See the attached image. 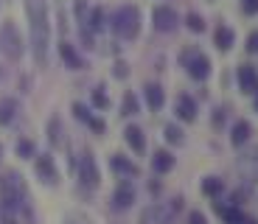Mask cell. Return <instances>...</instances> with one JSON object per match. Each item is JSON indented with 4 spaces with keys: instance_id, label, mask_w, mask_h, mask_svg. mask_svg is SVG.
<instances>
[{
    "instance_id": "6da1fadb",
    "label": "cell",
    "mask_w": 258,
    "mask_h": 224,
    "mask_svg": "<svg viewBox=\"0 0 258 224\" xmlns=\"http://www.w3.org/2000/svg\"><path fill=\"white\" fill-rule=\"evenodd\" d=\"M23 3H26L34 62H37V67H45L48 48H51V12H48V0H23Z\"/></svg>"
},
{
    "instance_id": "7a4b0ae2",
    "label": "cell",
    "mask_w": 258,
    "mask_h": 224,
    "mask_svg": "<svg viewBox=\"0 0 258 224\" xmlns=\"http://www.w3.org/2000/svg\"><path fill=\"white\" fill-rule=\"evenodd\" d=\"M0 207L20 213V218H26V224H37L34 210H31V199H28L26 179L20 177L17 171H6L0 177Z\"/></svg>"
},
{
    "instance_id": "3957f363",
    "label": "cell",
    "mask_w": 258,
    "mask_h": 224,
    "mask_svg": "<svg viewBox=\"0 0 258 224\" xmlns=\"http://www.w3.org/2000/svg\"><path fill=\"white\" fill-rule=\"evenodd\" d=\"M107 28H110L118 39H126V42L138 39V34H141V9L138 6L115 9V12L107 17Z\"/></svg>"
},
{
    "instance_id": "277c9868",
    "label": "cell",
    "mask_w": 258,
    "mask_h": 224,
    "mask_svg": "<svg viewBox=\"0 0 258 224\" xmlns=\"http://www.w3.org/2000/svg\"><path fill=\"white\" fill-rule=\"evenodd\" d=\"M0 53L12 62L23 59V53H26V42L20 37V28L14 26V20H3V26H0Z\"/></svg>"
},
{
    "instance_id": "5b68a950",
    "label": "cell",
    "mask_w": 258,
    "mask_h": 224,
    "mask_svg": "<svg viewBox=\"0 0 258 224\" xmlns=\"http://www.w3.org/2000/svg\"><path fill=\"white\" fill-rule=\"evenodd\" d=\"M180 62H182L185 73L194 79V82H208V79H211V67H213V64H211V59H208L200 48H185V51L180 53Z\"/></svg>"
},
{
    "instance_id": "8992f818",
    "label": "cell",
    "mask_w": 258,
    "mask_h": 224,
    "mask_svg": "<svg viewBox=\"0 0 258 224\" xmlns=\"http://www.w3.org/2000/svg\"><path fill=\"white\" fill-rule=\"evenodd\" d=\"M76 177H79V185L87 188V191H96L101 185V171H98V163L93 157V152H82L76 163Z\"/></svg>"
},
{
    "instance_id": "52a82bcc",
    "label": "cell",
    "mask_w": 258,
    "mask_h": 224,
    "mask_svg": "<svg viewBox=\"0 0 258 224\" xmlns=\"http://www.w3.org/2000/svg\"><path fill=\"white\" fill-rule=\"evenodd\" d=\"M34 174H37V179L42 185L56 188L59 185V168H56L53 154H34Z\"/></svg>"
},
{
    "instance_id": "ba28073f",
    "label": "cell",
    "mask_w": 258,
    "mask_h": 224,
    "mask_svg": "<svg viewBox=\"0 0 258 224\" xmlns=\"http://www.w3.org/2000/svg\"><path fill=\"white\" fill-rule=\"evenodd\" d=\"M152 26H155V31H160V34H171V31H177V26H180V14H177V9H171V6H155L152 9Z\"/></svg>"
},
{
    "instance_id": "9c48e42d",
    "label": "cell",
    "mask_w": 258,
    "mask_h": 224,
    "mask_svg": "<svg viewBox=\"0 0 258 224\" xmlns=\"http://www.w3.org/2000/svg\"><path fill=\"white\" fill-rule=\"evenodd\" d=\"M135 185L129 182L126 177L121 179V185L112 191V199H110V205H112V210H118V213H123V210H129V207L135 205Z\"/></svg>"
},
{
    "instance_id": "30bf717a",
    "label": "cell",
    "mask_w": 258,
    "mask_h": 224,
    "mask_svg": "<svg viewBox=\"0 0 258 224\" xmlns=\"http://www.w3.org/2000/svg\"><path fill=\"white\" fill-rule=\"evenodd\" d=\"M56 51H59V59H62V64L68 70H84V67H87V59H84L82 53L76 51V45L68 42V39H62V42L56 45Z\"/></svg>"
},
{
    "instance_id": "8fae6325",
    "label": "cell",
    "mask_w": 258,
    "mask_h": 224,
    "mask_svg": "<svg viewBox=\"0 0 258 224\" xmlns=\"http://www.w3.org/2000/svg\"><path fill=\"white\" fill-rule=\"evenodd\" d=\"M236 84L244 96H255L258 93V70L252 64H239L236 67Z\"/></svg>"
},
{
    "instance_id": "7c38bea8",
    "label": "cell",
    "mask_w": 258,
    "mask_h": 224,
    "mask_svg": "<svg viewBox=\"0 0 258 224\" xmlns=\"http://www.w3.org/2000/svg\"><path fill=\"white\" fill-rule=\"evenodd\" d=\"M171 216H174V213L168 210V205L155 202V205H149L146 210L141 213V224H171Z\"/></svg>"
},
{
    "instance_id": "4fadbf2b",
    "label": "cell",
    "mask_w": 258,
    "mask_h": 224,
    "mask_svg": "<svg viewBox=\"0 0 258 224\" xmlns=\"http://www.w3.org/2000/svg\"><path fill=\"white\" fill-rule=\"evenodd\" d=\"M174 112H177V118H180L182 123H194L197 121V101H194L188 93H182V96H177V101H174Z\"/></svg>"
},
{
    "instance_id": "5bb4252c",
    "label": "cell",
    "mask_w": 258,
    "mask_h": 224,
    "mask_svg": "<svg viewBox=\"0 0 258 224\" xmlns=\"http://www.w3.org/2000/svg\"><path fill=\"white\" fill-rule=\"evenodd\" d=\"M110 171L118 174V177L132 179V177L141 174V168H138V163H132L129 157H123V154H112V157H110Z\"/></svg>"
},
{
    "instance_id": "9a60e30c",
    "label": "cell",
    "mask_w": 258,
    "mask_h": 224,
    "mask_svg": "<svg viewBox=\"0 0 258 224\" xmlns=\"http://www.w3.org/2000/svg\"><path fill=\"white\" fill-rule=\"evenodd\" d=\"M143 101H146V107L152 109V112H160V109L166 107V90H163L160 84L149 82L146 87H143Z\"/></svg>"
},
{
    "instance_id": "2e32d148",
    "label": "cell",
    "mask_w": 258,
    "mask_h": 224,
    "mask_svg": "<svg viewBox=\"0 0 258 224\" xmlns=\"http://www.w3.org/2000/svg\"><path fill=\"white\" fill-rule=\"evenodd\" d=\"M177 166V157L168 148H157L155 154H152V171L155 174H171Z\"/></svg>"
},
{
    "instance_id": "e0dca14e",
    "label": "cell",
    "mask_w": 258,
    "mask_h": 224,
    "mask_svg": "<svg viewBox=\"0 0 258 224\" xmlns=\"http://www.w3.org/2000/svg\"><path fill=\"white\" fill-rule=\"evenodd\" d=\"M123 140H126V146L132 148L135 154H146V134H143L141 126L129 123V126L123 129Z\"/></svg>"
},
{
    "instance_id": "ac0fdd59",
    "label": "cell",
    "mask_w": 258,
    "mask_h": 224,
    "mask_svg": "<svg viewBox=\"0 0 258 224\" xmlns=\"http://www.w3.org/2000/svg\"><path fill=\"white\" fill-rule=\"evenodd\" d=\"M213 45H216L222 53H227L233 45H236V31H233L227 23H219V26H216V31H213Z\"/></svg>"
},
{
    "instance_id": "d6986e66",
    "label": "cell",
    "mask_w": 258,
    "mask_h": 224,
    "mask_svg": "<svg viewBox=\"0 0 258 224\" xmlns=\"http://www.w3.org/2000/svg\"><path fill=\"white\" fill-rule=\"evenodd\" d=\"M20 115V101L14 96L0 98V126H12Z\"/></svg>"
},
{
    "instance_id": "ffe728a7",
    "label": "cell",
    "mask_w": 258,
    "mask_h": 224,
    "mask_svg": "<svg viewBox=\"0 0 258 224\" xmlns=\"http://www.w3.org/2000/svg\"><path fill=\"white\" fill-rule=\"evenodd\" d=\"M84 26L90 28L93 34L107 31V12H104L101 6H93L90 12H87V17H84Z\"/></svg>"
},
{
    "instance_id": "44dd1931",
    "label": "cell",
    "mask_w": 258,
    "mask_h": 224,
    "mask_svg": "<svg viewBox=\"0 0 258 224\" xmlns=\"http://www.w3.org/2000/svg\"><path fill=\"white\" fill-rule=\"evenodd\" d=\"M250 137H252V123L250 121H236V123H233V132H230L233 148H241Z\"/></svg>"
},
{
    "instance_id": "7402d4cb",
    "label": "cell",
    "mask_w": 258,
    "mask_h": 224,
    "mask_svg": "<svg viewBox=\"0 0 258 224\" xmlns=\"http://www.w3.org/2000/svg\"><path fill=\"white\" fill-rule=\"evenodd\" d=\"M202 193H205L208 199H219L222 193H225V179L222 177H205L202 179Z\"/></svg>"
},
{
    "instance_id": "603a6c76",
    "label": "cell",
    "mask_w": 258,
    "mask_h": 224,
    "mask_svg": "<svg viewBox=\"0 0 258 224\" xmlns=\"http://www.w3.org/2000/svg\"><path fill=\"white\" fill-rule=\"evenodd\" d=\"M138 112H141V98H138L132 90H126L123 98H121V115L123 118H135Z\"/></svg>"
},
{
    "instance_id": "cb8c5ba5",
    "label": "cell",
    "mask_w": 258,
    "mask_h": 224,
    "mask_svg": "<svg viewBox=\"0 0 258 224\" xmlns=\"http://www.w3.org/2000/svg\"><path fill=\"white\" fill-rule=\"evenodd\" d=\"M48 143H51L53 148H59V146H64V137H62V118L59 115H53L51 121H48Z\"/></svg>"
},
{
    "instance_id": "d4e9b609",
    "label": "cell",
    "mask_w": 258,
    "mask_h": 224,
    "mask_svg": "<svg viewBox=\"0 0 258 224\" xmlns=\"http://www.w3.org/2000/svg\"><path fill=\"white\" fill-rule=\"evenodd\" d=\"M14 154H17L20 160H34V154H37V143L31 137H20L14 143Z\"/></svg>"
},
{
    "instance_id": "484cf974",
    "label": "cell",
    "mask_w": 258,
    "mask_h": 224,
    "mask_svg": "<svg viewBox=\"0 0 258 224\" xmlns=\"http://www.w3.org/2000/svg\"><path fill=\"white\" fill-rule=\"evenodd\" d=\"M163 137H166V143H171V146H182V143H185V132H182L177 123H166Z\"/></svg>"
},
{
    "instance_id": "4316f807",
    "label": "cell",
    "mask_w": 258,
    "mask_h": 224,
    "mask_svg": "<svg viewBox=\"0 0 258 224\" xmlns=\"http://www.w3.org/2000/svg\"><path fill=\"white\" fill-rule=\"evenodd\" d=\"M90 104H93L96 109H110V96H107V87H104V84L93 87V93H90Z\"/></svg>"
},
{
    "instance_id": "83f0119b",
    "label": "cell",
    "mask_w": 258,
    "mask_h": 224,
    "mask_svg": "<svg viewBox=\"0 0 258 224\" xmlns=\"http://www.w3.org/2000/svg\"><path fill=\"white\" fill-rule=\"evenodd\" d=\"M185 28H188V31H191V34H202V31H205V17H202V14H197V12H191V14H188V17H185Z\"/></svg>"
},
{
    "instance_id": "f1b7e54d",
    "label": "cell",
    "mask_w": 258,
    "mask_h": 224,
    "mask_svg": "<svg viewBox=\"0 0 258 224\" xmlns=\"http://www.w3.org/2000/svg\"><path fill=\"white\" fill-rule=\"evenodd\" d=\"M219 216H222V221H225V224H241V221H244V213H241L239 207H227L225 205V210H222Z\"/></svg>"
},
{
    "instance_id": "f546056e",
    "label": "cell",
    "mask_w": 258,
    "mask_h": 224,
    "mask_svg": "<svg viewBox=\"0 0 258 224\" xmlns=\"http://www.w3.org/2000/svg\"><path fill=\"white\" fill-rule=\"evenodd\" d=\"M79 37H82V45L87 48V51H93V48H96V34L84 26V23H79Z\"/></svg>"
},
{
    "instance_id": "4dcf8cb0",
    "label": "cell",
    "mask_w": 258,
    "mask_h": 224,
    "mask_svg": "<svg viewBox=\"0 0 258 224\" xmlns=\"http://www.w3.org/2000/svg\"><path fill=\"white\" fill-rule=\"evenodd\" d=\"M73 118H76V121H82V123H87V121H90V115H93V112H90V107H87V104H82V101H73Z\"/></svg>"
},
{
    "instance_id": "1f68e13d",
    "label": "cell",
    "mask_w": 258,
    "mask_h": 224,
    "mask_svg": "<svg viewBox=\"0 0 258 224\" xmlns=\"http://www.w3.org/2000/svg\"><path fill=\"white\" fill-rule=\"evenodd\" d=\"M112 76H115V79H121V82L129 76V64L123 62V59H118V62L112 64Z\"/></svg>"
},
{
    "instance_id": "d6a6232c",
    "label": "cell",
    "mask_w": 258,
    "mask_h": 224,
    "mask_svg": "<svg viewBox=\"0 0 258 224\" xmlns=\"http://www.w3.org/2000/svg\"><path fill=\"white\" fill-rule=\"evenodd\" d=\"M225 121H227V109L225 107H216V109H213V129L225 126Z\"/></svg>"
},
{
    "instance_id": "836d02e7",
    "label": "cell",
    "mask_w": 258,
    "mask_h": 224,
    "mask_svg": "<svg viewBox=\"0 0 258 224\" xmlns=\"http://www.w3.org/2000/svg\"><path fill=\"white\" fill-rule=\"evenodd\" d=\"M0 224H20V213L3 210V207H0Z\"/></svg>"
},
{
    "instance_id": "e575fe53",
    "label": "cell",
    "mask_w": 258,
    "mask_h": 224,
    "mask_svg": "<svg viewBox=\"0 0 258 224\" xmlns=\"http://www.w3.org/2000/svg\"><path fill=\"white\" fill-rule=\"evenodd\" d=\"M87 129H90L93 134H104V129H107V126H104V121H101V118L90 115V121H87Z\"/></svg>"
},
{
    "instance_id": "d590c367",
    "label": "cell",
    "mask_w": 258,
    "mask_h": 224,
    "mask_svg": "<svg viewBox=\"0 0 258 224\" xmlns=\"http://www.w3.org/2000/svg\"><path fill=\"white\" fill-rule=\"evenodd\" d=\"M241 12H244L247 17H255L258 14V0H241Z\"/></svg>"
},
{
    "instance_id": "8d00e7d4",
    "label": "cell",
    "mask_w": 258,
    "mask_h": 224,
    "mask_svg": "<svg viewBox=\"0 0 258 224\" xmlns=\"http://www.w3.org/2000/svg\"><path fill=\"white\" fill-rule=\"evenodd\" d=\"M87 12H90V9H87V0H76V20L79 23H84Z\"/></svg>"
},
{
    "instance_id": "74e56055",
    "label": "cell",
    "mask_w": 258,
    "mask_h": 224,
    "mask_svg": "<svg viewBox=\"0 0 258 224\" xmlns=\"http://www.w3.org/2000/svg\"><path fill=\"white\" fill-rule=\"evenodd\" d=\"M188 224H208V218H205V213L191 210V213H188Z\"/></svg>"
},
{
    "instance_id": "f35d334b",
    "label": "cell",
    "mask_w": 258,
    "mask_h": 224,
    "mask_svg": "<svg viewBox=\"0 0 258 224\" xmlns=\"http://www.w3.org/2000/svg\"><path fill=\"white\" fill-rule=\"evenodd\" d=\"M247 51H250V53H258V31H252L250 37H247Z\"/></svg>"
},
{
    "instance_id": "ab89813d",
    "label": "cell",
    "mask_w": 258,
    "mask_h": 224,
    "mask_svg": "<svg viewBox=\"0 0 258 224\" xmlns=\"http://www.w3.org/2000/svg\"><path fill=\"white\" fill-rule=\"evenodd\" d=\"M168 210H171V213H180V210H182V196L171 199V205H168Z\"/></svg>"
},
{
    "instance_id": "60d3db41",
    "label": "cell",
    "mask_w": 258,
    "mask_h": 224,
    "mask_svg": "<svg viewBox=\"0 0 258 224\" xmlns=\"http://www.w3.org/2000/svg\"><path fill=\"white\" fill-rule=\"evenodd\" d=\"M241 224H258V221H255V218H244Z\"/></svg>"
},
{
    "instance_id": "b9f144b4",
    "label": "cell",
    "mask_w": 258,
    "mask_h": 224,
    "mask_svg": "<svg viewBox=\"0 0 258 224\" xmlns=\"http://www.w3.org/2000/svg\"><path fill=\"white\" fill-rule=\"evenodd\" d=\"M255 112H258V93H255Z\"/></svg>"
},
{
    "instance_id": "7bdbcfd3",
    "label": "cell",
    "mask_w": 258,
    "mask_h": 224,
    "mask_svg": "<svg viewBox=\"0 0 258 224\" xmlns=\"http://www.w3.org/2000/svg\"><path fill=\"white\" fill-rule=\"evenodd\" d=\"M0 157H3V146H0Z\"/></svg>"
}]
</instances>
